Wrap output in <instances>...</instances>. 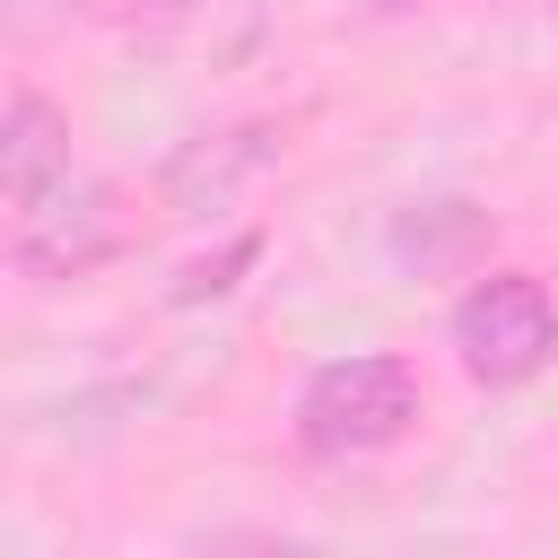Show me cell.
Masks as SVG:
<instances>
[{"label": "cell", "mask_w": 558, "mask_h": 558, "mask_svg": "<svg viewBox=\"0 0 558 558\" xmlns=\"http://www.w3.org/2000/svg\"><path fill=\"white\" fill-rule=\"evenodd\" d=\"M131 244V209L113 183H52L26 227H17V270L26 279H78Z\"/></svg>", "instance_id": "obj_3"}, {"label": "cell", "mask_w": 558, "mask_h": 558, "mask_svg": "<svg viewBox=\"0 0 558 558\" xmlns=\"http://www.w3.org/2000/svg\"><path fill=\"white\" fill-rule=\"evenodd\" d=\"M453 357L480 392H514L558 357V296L532 270H488L453 296Z\"/></svg>", "instance_id": "obj_2"}, {"label": "cell", "mask_w": 558, "mask_h": 558, "mask_svg": "<svg viewBox=\"0 0 558 558\" xmlns=\"http://www.w3.org/2000/svg\"><path fill=\"white\" fill-rule=\"evenodd\" d=\"M61 9H70V0H0V44H17V35H44Z\"/></svg>", "instance_id": "obj_8"}, {"label": "cell", "mask_w": 558, "mask_h": 558, "mask_svg": "<svg viewBox=\"0 0 558 558\" xmlns=\"http://www.w3.org/2000/svg\"><path fill=\"white\" fill-rule=\"evenodd\" d=\"M52 183H70V113L26 87V96L0 105V201L35 209Z\"/></svg>", "instance_id": "obj_5"}, {"label": "cell", "mask_w": 558, "mask_h": 558, "mask_svg": "<svg viewBox=\"0 0 558 558\" xmlns=\"http://www.w3.org/2000/svg\"><path fill=\"white\" fill-rule=\"evenodd\" d=\"M253 262H262V227L227 235V244H218L209 262H192V270H183L166 296H174V305H209V296H227V288H235V270H253Z\"/></svg>", "instance_id": "obj_7"}, {"label": "cell", "mask_w": 558, "mask_h": 558, "mask_svg": "<svg viewBox=\"0 0 558 558\" xmlns=\"http://www.w3.org/2000/svg\"><path fill=\"white\" fill-rule=\"evenodd\" d=\"M288 148V122H270V113H253V122H227V131H201V140H183L174 157H166V174H157V201H166V218H209V209H227L270 157Z\"/></svg>", "instance_id": "obj_4"}, {"label": "cell", "mask_w": 558, "mask_h": 558, "mask_svg": "<svg viewBox=\"0 0 558 558\" xmlns=\"http://www.w3.org/2000/svg\"><path fill=\"white\" fill-rule=\"evenodd\" d=\"M96 9H105V17H122V26H131V17H148V26H157V17H174L183 0H96Z\"/></svg>", "instance_id": "obj_9"}, {"label": "cell", "mask_w": 558, "mask_h": 558, "mask_svg": "<svg viewBox=\"0 0 558 558\" xmlns=\"http://www.w3.org/2000/svg\"><path fill=\"white\" fill-rule=\"evenodd\" d=\"M427 418V384L410 357L392 349H357V357H323L296 392V445L323 453V462H357V453H384L401 445L410 427Z\"/></svg>", "instance_id": "obj_1"}, {"label": "cell", "mask_w": 558, "mask_h": 558, "mask_svg": "<svg viewBox=\"0 0 558 558\" xmlns=\"http://www.w3.org/2000/svg\"><path fill=\"white\" fill-rule=\"evenodd\" d=\"M384 244H392V262L418 270V279H462V270L488 253V209H471V201H427V209H401Z\"/></svg>", "instance_id": "obj_6"}]
</instances>
